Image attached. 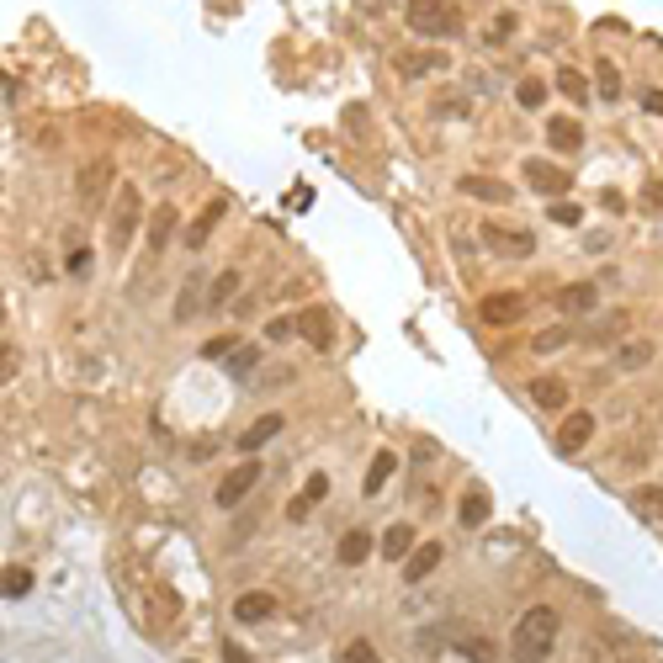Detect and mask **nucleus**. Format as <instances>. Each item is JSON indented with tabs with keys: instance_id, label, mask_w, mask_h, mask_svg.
<instances>
[{
	"instance_id": "obj_1",
	"label": "nucleus",
	"mask_w": 663,
	"mask_h": 663,
	"mask_svg": "<svg viewBox=\"0 0 663 663\" xmlns=\"http://www.w3.org/2000/svg\"><path fill=\"white\" fill-rule=\"evenodd\" d=\"M558 632H563L558 611H552V605H531V611H526V616L515 621V637H510V659H515V663H542L547 653H552Z\"/></svg>"
},
{
	"instance_id": "obj_2",
	"label": "nucleus",
	"mask_w": 663,
	"mask_h": 663,
	"mask_svg": "<svg viewBox=\"0 0 663 663\" xmlns=\"http://www.w3.org/2000/svg\"><path fill=\"white\" fill-rule=\"evenodd\" d=\"M457 5L451 0H409V27L420 37H451L457 32Z\"/></svg>"
},
{
	"instance_id": "obj_3",
	"label": "nucleus",
	"mask_w": 663,
	"mask_h": 663,
	"mask_svg": "<svg viewBox=\"0 0 663 663\" xmlns=\"http://www.w3.org/2000/svg\"><path fill=\"white\" fill-rule=\"evenodd\" d=\"M138 207H143V202H138V186H133V181H122V186H117V202H112V234H106V239H112V250H122V244L133 239Z\"/></svg>"
},
{
	"instance_id": "obj_4",
	"label": "nucleus",
	"mask_w": 663,
	"mask_h": 663,
	"mask_svg": "<svg viewBox=\"0 0 663 663\" xmlns=\"http://www.w3.org/2000/svg\"><path fill=\"white\" fill-rule=\"evenodd\" d=\"M260 483V462H239V467H228L223 473V483H218V494H212V505L218 510H239L244 505V494Z\"/></svg>"
},
{
	"instance_id": "obj_5",
	"label": "nucleus",
	"mask_w": 663,
	"mask_h": 663,
	"mask_svg": "<svg viewBox=\"0 0 663 663\" xmlns=\"http://www.w3.org/2000/svg\"><path fill=\"white\" fill-rule=\"evenodd\" d=\"M478 239H483L494 255H510V260H526V255L536 250V239H531L526 228H505V223H483Z\"/></svg>"
},
{
	"instance_id": "obj_6",
	"label": "nucleus",
	"mask_w": 663,
	"mask_h": 663,
	"mask_svg": "<svg viewBox=\"0 0 663 663\" xmlns=\"http://www.w3.org/2000/svg\"><path fill=\"white\" fill-rule=\"evenodd\" d=\"M526 313V297L520 292H489L483 303H478V319L483 324H515Z\"/></svg>"
},
{
	"instance_id": "obj_7",
	"label": "nucleus",
	"mask_w": 663,
	"mask_h": 663,
	"mask_svg": "<svg viewBox=\"0 0 663 663\" xmlns=\"http://www.w3.org/2000/svg\"><path fill=\"white\" fill-rule=\"evenodd\" d=\"M590 436H595V414H590V409H574V414L563 420V430H558V451L574 457V451L590 446Z\"/></svg>"
},
{
	"instance_id": "obj_8",
	"label": "nucleus",
	"mask_w": 663,
	"mask_h": 663,
	"mask_svg": "<svg viewBox=\"0 0 663 663\" xmlns=\"http://www.w3.org/2000/svg\"><path fill=\"white\" fill-rule=\"evenodd\" d=\"M441 558H446V547H441V542H420V547L404 558V584H420V579H430V574L441 568Z\"/></svg>"
},
{
	"instance_id": "obj_9",
	"label": "nucleus",
	"mask_w": 663,
	"mask_h": 663,
	"mask_svg": "<svg viewBox=\"0 0 663 663\" xmlns=\"http://www.w3.org/2000/svg\"><path fill=\"white\" fill-rule=\"evenodd\" d=\"M223 212H228V202H223V197H212V202L202 207V218L186 228V250H207V239H212V228L223 223Z\"/></svg>"
},
{
	"instance_id": "obj_10",
	"label": "nucleus",
	"mask_w": 663,
	"mask_h": 663,
	"mask_svg": "<svg viewBox=\"0 0 663 663\" xmlns=\"http://www.w3.org/2000/svg\"><path fill=\"white\" fill-rule=\"evenodd\" d=\"M526 181H531L536 191H547V197H563V191H568V170H558V165H547V159H526Z\"/></svg>"
},
{
	"instance_id": "obj_11",
	"label": "nucleus",
	"mask_w": 663,
	"mask_h": 663,
	"mask_svg": "<svg viewBox=\"0 0 663 663\" xmlns=\"http://www.w3.org/2000/svg\"><path fill=\"white\" fill-rule=\"evenodd\" d=\"M170 234H175V207L159 202V207L149 212V234H143V239H149V255H165V250H170Z\"/></svg>"
},
{
	"instance_id": "obj_12",
	"label": "nucleus",
	"mask_w": 663,
	"mask_h": 663,
	"mask_svg": "<svg viewBox=\"0 0 663 663\" xmlns=\"http://www.w3.org/2000/svg\"><path fill=\"white\" fill-rule=\"evenodd\" d=\"M414 547H420V542H414V526H409V520L388 526V531H382V542H377V552H382L388 563H404V558H409Z\"/></svg>"
},
{
	"instance_id": "obj_13",
	"label": "nucleus",
	"mask_w": 663,
	"mask_h": 663,
	"mask_svg": "<svg viewBox=\"0 0 663 663\" xmlns=\"http://www.w3.org/2000/svg\"><path fill=\"white\" fill-rule=\"evenodd\" d=\"M457 191H462V197H478V202H510V197H515V191H510L505 181H494V175H462Z\"/></svg>"
},
{
	"instance_id": "obj_14",
	"label": "nucleus",
	"mask_w": 663,
	"mask_h": 663,
	"mask_svg": "<svg viewBox=\"0 0 663 663\" xmlns=\"http://www.w3.org/2000/svg\"><path fill=\"white\" fill-rule=\"evenodd\" d=\"M531 398H536L542 409L563 414V409H568V382H563V377H531Z\"/></svg>"
},
{
	"instance_id": "obj_15",
	"label": "nucleus",
	"mask_w": 663,
	"mask_h": 663,
	"mask_svg": "<svg viewBox=\"0 0 663 663\" xmlns=\"http://www.w3.org/2000/svg\"><path fill=\"white\" fill-rule=\"evenodd\" d=\"M297 329H303V340H313V351H329V345H335V335H329V313H324V308L297 313Z\"/></svg>"
},
{
	"instance_id": "obj_16",
	"label": "nucleus",
	"mask_w": 663,
	"mask_h": 663,
	"mask_svg": "<svg viewBox=\"0 0 663 663\" xmlns=\"http://www.w3.org/2000/svg\"><path fill=\"white\" fill-rule=\"evenodd\" d=\"M281 425H287L281 414H260V420H255V425L239 436V451H260L266 441H276V436H281Z\"/></svg>"
},
{
	"instance_id": "obj_17",
	"label": "nucleus",
	"mask_w": 663,
	"mask_h": 663,
	"mask_svg": "<svg viewBox=\"0 0 663 663\" xmlns=\"http://www.w3.org/2000/svg\"><path fill=\"white\" fill-rule=\"evenodd\" d=\"M106 175H112V165H106V159H90V165L80 170V181H74L80 202H96V197H101V186H106Z\"/></svg>"
},
{
	"instance_id": "obj_18",
	"label": "nucleus",
	"mask_w": 663,
	"mask_h": 663,
	"mask_svg": "<svg viewBox=\"0 0 663 663\" xmlns=\"http://www.w3.org/2000/svg\"><path fill=\"white\" fill-rule=\"evenodd\" d=\"M595 303H600V292H595L590 281H574V287L558 292V308H563V313H590Z\"/></svg>"
},
{
	"instance_id": "obj_19",
	"label": "nucleus",
	"mask_w": 663,
	"mask_h": 663,
	"mask_svg": "<svg viewBox=\"0 0 663 663\" xmlns=\"http://www.w3.org/2000/svg\"><path fill=\"white\" fill-rule=\"evenodd\" d=\"M271 611H276V600H271V595H260V590L234 600V621H244V627H250V621H266Z\"/></svg>"
},
{
	"instance_id": "obj_20",
	"label": "nucleus",
	"mask_w": 663,
	"mask_h": 663,
	"mask_svg": "<svg viewBox=\"0 0 663 663\" xmlns=\"http://www.w3.org/2000/svg\"><path fill=\"white\" fill-rule=\"evenodd\" d=\"M489 510H494V505H489V494H483V489H467V494H462V510H457V520L473 531V526H483V520H489Z\"/></svg>"
},
{
	"instance_id": "obj_21",
	"label": "nucleus",
	"mask_w": 663,
	"mask_h": 663,
	"mask_svg": "<svg viewBox=\"0 0 663 663\" xmlns=\"http://www.w3.org/2000/svg\"><path fill=\"white\" fill-rule=\"evenodd\" d=\"M393 467H398V457H393V451H377V457H372V467H366V499H377V494H382V483L393 478Z\"/></svg>"
},
{
	"instance_id": "obj_22",
	"label": "nucleus",
	"mask_w": 663,
	"mask_h": 663,
	"mask_svg": "<svg viewBox=\"0 0 663 663\" xmlns=\"http://www.w3.org/2000/svg\"><path fill=\"white\" fill-rule=\"evenodd\" d=\"M430 69H446V53H404V58H398V74H404V80L430 74Z\"/></svg>"
},
{
	"instance_id": "obj_23",
	"label": "nucleus",
	"mask_w": 663,
	"mask_h": 663,
	"mask_svg": "<svg viewBox=\"0 0 663 663\" xmlns=\"http://www.w3.org/2000/svg\"><path fill=\"white\" fill-rule=\"evenodd\" d=\"M366 552H372V536H366V531H345V536H340V563H345V568L366 563Z\"/></svg>"
},
{
	"instance_id": "obj_24",
	"label": "nucleus",
	"mask_w": 663,
	"mask_h": 663,
	"mask_svg": "<svg viewBox=\"0 0 663 663\" xmlns=\"http://www.w3.org/2000/svg\"><path fill=\"white\" fill-rule=\"evenodd\" d=\"M547 138H552V149H579V143H584V133H579V122H568V117H558V122H547Z\"/></svg>"
},
{
	"instance_id": "obj_25",
	"label": "nucleus",
	"mask_w": 663,
	"mask_h": 663,
	"mask_svg": "<svg viewBox=\"0 0 663 663\" xmlns=\"http://www.w3.org/2000/svg\"><path fill=\"white\" fill-rule=\"evenodd\" d=\"M621 372H643L648 361H653V340H632V345H621Z\"/></svg>"
},
{
	"instance_id": "obj_26",
	"label": "nucleus",
	"mask_w": 663,
	"mask_h": 663,
	"mask_svg": "<svg viewBox=\"0 0 663 663\" xmlns=\"http://www.w3.org/2000/svg\"><path fill=\"white\" fill-rule=\"evenodd\" d=\"M568 340H574V335H568V324H552V329H542V335L531 340V351H536V356H552V351H563Z\"/></svg>"
},
{
	"instance_id": "obj_27",
	"label": "nucleus",
	"mask_w": 663,
	"mask_h": 663,
	"mask_svg": "<svg viewBox=\"0 0 663 663\" xmlns=\"http://www.w3.org/2000/svg\"><path fill=\"white\" fill-rule=\"evenodd\" d=\"M234 292H239V271H223V276H212V292H207V303H212V308H223Z\"/></svg>"
},
{
	"instance_id": "obj_28",
	"label": "nucleus",
	"mask_w": 663,
	"mask_h": 663,
	"mask_svg": "<svg viewBox=\"0 0 663 663\" xmlns=\"http://www.w3.org/2000/svg\"><path fill=\"white\" fill-rule=\"evenodd\" d=\"M632 505H637V515L663 520V489H637V494H632Z\"/></svg>"
},
{
	"instance_id": "obj_29",
	"label": "nucleus",
	"mask_w": 663,
	"mask_h": 663,
	"mask_svg": "<svg viewBox=\"0 0 663 663\" xmlns=\"http://www.w3.org/2000/svg\"><path fill=\"white\" fill-rule=\"evenodd\" d=\"M255 366H260V351H255V345H239V351L228 356V372H234V377H250Z\"/></svg>"
},
{
	"instance_id": "obj_30",
	"label": "nucleus",
	"mask_w": 663,
	"mask_h": 663,
	"mask_svg": "<svg viewBox=\"0 0 663 663\" xmlns=\"http://www.w3.org/2000/svg\"><path fill=\"white\" fill-rule=\"evenodd\" d=\"M5 600H21V595H32V574L27 568H5Z\"/></svg>"
},
{
	"instance_id": "obj_31",
	"label": "nucleus",
	"mask_w": 663,
	"mask_h": 663,
	"mask_svg": "<svg viewBox=\"0 0 663 663\" xmlns=\"http://www.w3.org/2000/svg\"><path fill=\"white\" fill-rule=\"evenodd\" d=\"M595 80H600V90H605V101H616V96H621V74H616V64H605V58H600V69H595Z\"/></svg>"
},
{
	"instance_id": "obj_32",
	"label": "nucleus",
	"mask_w": 663,
	"mask_h": 663,
	"mask_svg": "<svg viewBox=\"0 0 663 663\" xmlns=\"http://www.w3.org/2000/svg\"><path fill=\"white\" fill-rule=\"evenodd\" d=\"M547 212H552V223H563V228L584 223V207H574V202H563V197H558V207H547Z\"/></svg>"
},
{
	"instance_id": "obj_33",
	"label": "nucleus",
	"mask_w": 663,
	"mask_h": 663,
	"mask_svg": "<svg viewBox=\"0 0 663 663\" xmlns=\"http://www.w3.org/2000/svg\"><path fill=\"white\" fill-rule=\"evenodd\" d=\"M558 85H563L574 101H584V96H590V85H584V74H579V69H563V74H558Z\"/></svg>"
},
{
	"instance_id": "obj_34",
	"label": "nucleus",
	"mask_w": 663,
	"mask_h": 663,
	"mask_svg": "<svg viewBox=\"0 0 663 663\" xmlns=\"http://www.w3.org/2000/svg\"><path fill=\"white\" fill-rule=\"evenodd\" d=\"M292 335H297V319H271V324H266V340H276V345L292 340Z\"/></svg>"
},
{
	"instance_id": "obj_35",
	"label": "nucleus",
	"mask_w": 663,
	"mask_h": 663,
	"mask_svg": "<svg viewBox=\"0 0 663 663\" xmlns=\"http://www.w3.org/2000/svg\"><path fill=\"white\" fill-rule=\"evenodd\" d=\"M234 351H239V345H234V335H223V340H207V345H202V356H207V361H218V356H234Z\"/></svg>"
},
{
	"instance_id": "obj_36",
	"label": "nucleus",
	"mask_w": 663,
	"mask_h": 663,
	"mask_svg": "<svg viewBox=\"0 0 663 663\" xmlns=\"http://www.w3.org/2000/svg\"><path fill=\"white\" fill-rule=\"evenodd\" d=\"M340 663H377V648H372V643H351Z\"/></svg>"
},
{
	"instance_id": "obj_37",
	"label": "nucleus",
	"mask_w": 663,
	"mask_h": 663,
	"mask_svg": "<svg viewBox=\"0 0 663 663\" xmlns=\"http://www.w3.org/2000/svg\"><path fill=\"white\" fill-rule=\"evenodd\" d=\"M324 494H329V478H324V473H313V478H308V489H303V499H308V505H319Z\"/></svg>"
},
{
	"instance_id": "obj_38",
	"label": "nucleus",
	"mask_w": 663,
	"mask_h": 663,
	"mask_svg": "<svg viewBox=\"0 0 663 663\" xmlns=\"http://www.w3.org/2000/svg\"><path fill=\"white\" fill-rule=\"evenodd\" d=\"M223 663H255V659H250V653H244L234 637H223Z\"/></svg>"
},
{
	"instance_id": "obj_39",
	"label": "nucleus",
	"mask_w": 663,
	"mask_h": 663,
	"mask_svg": "<svg viewBox=\"0 0 663 663\" xmlns=\"http://www.w3.org/2000/svg\"><path fill=\"white\" fill-rule=\"evenodd\" d=\"M542 101H547L542 85H520V106H542Z\"/></svg>"
},
{
	"instance_id": "obj_40",
	"label": "nucleus",
	"mask_w": 663,
	"mask_h": 663,
	"mask_svg": "<svg viewBox=\"0 0 663 663\" xmlns=\"http://www.w3.org/2000/svg\"><path fill=\"white\" fill-rule=\"evenodd\" d=\"M308 510H313V505H308V499H303V494H297V499H292V505H287V520H308Z\"/></svg>"
},
{
	"instance_id": "obj_41",
	"label": "nucleus",
	"mask_w": 663,
	"mask_h": 663,
	"mask_svg": "<svg viewBox=\"0 0 663 663\" xmlns=\"http://www.w3.org/2000/svg\"><path fill=\"white\" fill-rule=\"evenodd\" d=\"M467 659H473V663H494V653H489L483 643H467Z\"/></svg>"
},
{
	"instance_id": "obj_42",
	"label": "nucleus",
	"mask_w": 663,
	"mask_h": 663,
	"mask_svg": "<svg viewBox=\"0 0 663 663\" xmlns=\"http://www.w3.org/2000/svg\"><path fill=\"white\" fill-rule=\"evenodd\" d=\"M643 106H648V112H663V90H648V96H643Z\"/></svg>"
}]
</instances>
